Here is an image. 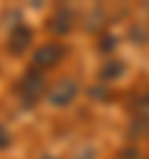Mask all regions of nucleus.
<instances>
[{"mask_svg": "<svg viewBox=\"0 0 149 159\" xmlns=\"http://www.w3.org/2000/svg\"><path fill=\"white\" fill-rule=\"evenodd\" d=\"M17 94H20V99H22L25 107L37 104V99H40L42 94H47V80H45V75L37 72V70H30V72L17 82Z\"/></svg>", "mask_w": 149, "mask_h": 159, "instance_id": "1", "label": "nucleus"}, {"mask_svg": "<svg viewBox=\"0 0 149 159\" xmlns=\"http://www.w3.org/2000/svg\"><path fill=\"white\" fill-rule=\"evenodd\" d=\"M67 55V47L62 42H45L35 50L32 55V70L42 72V70H50V67H57Z\"/></svg>", "mask_w": 149, "mask_h": 159, "instance_id": "2", "label": "nucleus"}, {"mask_svg": "<svg viewBox=\"0 0 149 159\" xmlns=\"http://www.w3.org/2000/svg\"><path fill=\"white\" fill-rule=\"evenodd\" d=\"M77 94H79V82L72 77H62L47 89V102L52 107H67L77 99Z\"/></svg>", "mask_w": 149, "mask_h": 159, "instance_id": "3", "label": "nucleus"}, {"mask_svg": "<svg viewBox=\"0 0 149 159\" xmlns=\"http://www.w3.org/2000/svg\"><path fill=\"white\" fill-rule=\"evenodd\" d=\"M30 40H32V30L25 25H15L10 32V40H7V50L12 55H22L30 47Z\"/></svg>", "mask_w": 149, "mask_h": 159, "instance_id": "4", "label": "nucleus"}, {"mask_svg": "<svg viewBox=\"0 0 149 159\" xmlns=\"http://www.w3.org/2000/svg\"><path fill=\"white\" fill-rule=\"evenodd\" d=\"M72 20H74L72 10H70V7H60V10L52 15V20H50V30H52L55 35H67V32L72 30Z\"/></svg>", "mask_w": 149, "mask_h": 159, "instance_id": "5", "label": "nucleus"}, {"mask_svg": "<svg viewBox=\"0 0 149 159\" xmlns=\"http://www.w3.org/2000/svg\"><path fill=\"white\" fill-rule=\"evenodd\" d=\"M122 75H124V65H122L119 60H107V62L99 67V80H102V84H109V82L119 80Z\"/></svg>", "mask_w": 149, "mask_h": 159, "instance_id": "6", "label": "nucleus"}, {"mask_svg": "<svg viewBox=\"0 0 149 159\" xmlns=\"http://www.w3.org/2000/svg\"><path fill=\"white\" fill-rule=\"evenodd\" d=\"M10 144H12V134H10V129H7L5 124H0V152L7 149Z\"/></svg>", "mask_w": 149, "mask_h": 159, "instance_id": "7", "label": "nucleus"}, {"mask_svg": "<svg viewBox=\"0 0 149 159\" xmlns=\"http://www.w3.org/2000/svg\"><path fill=\"white\" fill-rule=\"evenodd\" d=\"M99 20H104V12H102V10H94V15L87 17V30H97V27L102 25Z\"/></svg>", "mask_w": 149, "mask_h": 159, "instance_id": "8", "label": "nucleus"}, {"mask_svg": "<svg viewBox=\"0 0 149 159\" xmlns=\"http://www.w3.org/2000/svg\"><path fill=\"white\" fill-rule=\"evenodd\" d=\"M114 45H117V40L109 35V37H102V42H99V50H102V52H107V50H114Z\"/></svg>", "mask_w": 149, "mask_h": 159, "instance_id": "9", "label": "nucleus"}, {"mask_svg": "<svg viewBox=\"0 0 149 159\" xmlns=\"http://www.w3.org/2000/svg\"><path fill=\"white\" fill-rule=\"evenodd\" d=\"M137 109H142V112H144V114L149 117V97H147V99H142V102L137 104Z\"/></svg>", "mask_w": 149, "mask_h": 159, "instance_id": "10", "label": "nucleus"}, {"mask_svg": "<svg viewBox=\"0 0 149 159\" xmlns=\"http://www.w3.org/2000/svg\"><path fill=\"white\" fill-rule=\"evenodd\" d=\"M50 159H52V157H50Z\"/></svg>", "mask_w": 149, "mask_h": 159, "instance_id": "11", "label": "nucleus"}]
</instances>
